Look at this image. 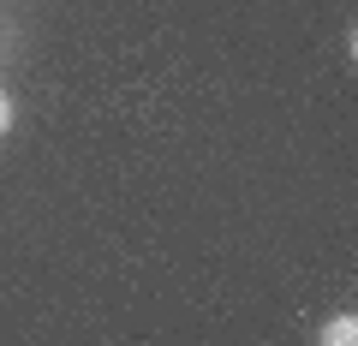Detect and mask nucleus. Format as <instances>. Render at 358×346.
Wrapping results in <instances>:
<instances>
[{
	"label": "nucleus",
	"mask_w": 358,
	"mask_h": 346,
	"mask_svg": "<svg viewBox=\"0 0 358 346\" xmlns=\"http://www.w3.org/2000/svg\"><path fill=\"white\" fill-rule=\"evenodd\" d=\"M322 346H358V317H352V310H346V317H329Z\"/></svg>",
	"instance_id": "obj_1"
},
{
	"label": "nucleus",
	"mask_w": 358,
	"mask_h": 346,
	"mask_svg": "<svg viewBox=\"0 0 358 346\" xmlns=\"http://www.w3.org/2000/svg\"><path fill=\"white\" fill-rule=\"evenodd\" d=\"M6 131H13V96L0 90V138H6Z\"/></svg>",
	"instance_id": "obj_2"
}]
</instances>
